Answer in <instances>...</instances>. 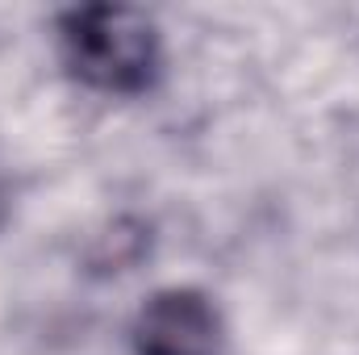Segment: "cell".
Returning a JSON list of instances; mask_svg holds the SVG:
<instances>
[{
	"instance_id": "cell-1",
	"label": "cell",
	"mask_w": 359,
	"mask_h": 355,
	"mask_svg": "<svg viewBox=\"0 0 359 355\" xmlns=\"http://www.w3.org/2000/svg\"><path fill=\"white\" fill-rule=\"evenodd\" d=\"M59 51L80 84L109 96H142L163 67L155 21L130 4L67 8L59 17Z\"/></svg>"
},
{
	"instance_id": "cell-2",
	"label": "cell",
	"mask_w": 359,
	"mask_h": 355,
	"mask_svg": "<svg viewBox=\"0 0 359 355\" xmlns=\"http://www.w3.org/2000/svg\"><path fill=\"white\" fill-rule=\"evenodd\" d=\"M134 355H226V326L201 288H159L134 318Z\"/></svg>"
},
{
	"instance_id": "cell-3",
	"label": "cell",
	"mask_w": 359,
	"mask_h": 355,
	"mask_svg": "<svg viewBox=\"0 0 359 355\" xmlns=\"http://www.w3.org/2000/svg\"><path fill=\"white\" fill-rule=\"evenodd\" d=\"M0 222H4V196H0Z\"/></svg>"
}]
</instances>
